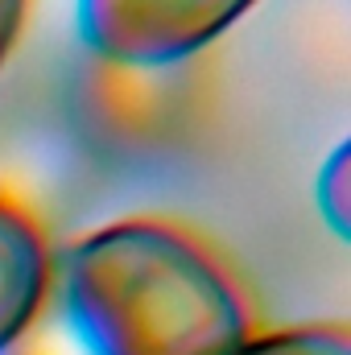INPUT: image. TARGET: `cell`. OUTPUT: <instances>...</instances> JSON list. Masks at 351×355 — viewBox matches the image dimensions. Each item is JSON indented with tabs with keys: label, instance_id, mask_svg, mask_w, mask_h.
Segmentation results:
<instances>
[{
	"label": "cell",
	"instance_id": "obj_1",
	"mask_svg": "<svg viewBox=\"0 0 351 355\" xmlns=\"http://www.w3.org/2000/svg\"><path fill=\"white\" fill-rule=\"evenodd\" d=\"M54 289L99 355H236L261 331L228 252L166 215L79 236L58 252Z\"/></svg>",
	"mask_w": 351,
	"mask_h": 355
},
{
	"label": "cell",
	"instance_id": "obj_2",
	"mask_svg": "<svg viewBox=\"0 0 351 355\" xmlns=\"http://www.w3.org/2000/svg\"><path fill=\"white\" fill-rule=\"evenodd\" d=\"M219 99V54L182 62H112L87 54L75 79V116L112 153H162L194 141Z\"/></svg>",
	"mask_w": 351,
	"mask_h": 355
},
{
	"label": "cell",
	"instance_id": "obj_3",
	"mask_svg": "<svg viewBox=\"0 0 351 355\" xmlns=\"http://www.w3.org/2000/svg\"><path fill=\"white\" fill-rule=\"evenodd\" d=\"M261 0H79V37L112 62H182L207 54Z\"/></svg>",
	"mask_w": 351,
	"mask_h": 355
},
{
	"label": "cell",
	"instance_id": "obj_4",
	"mask_svg": "<svg viewBox=\"0 0 351 355\" xmlns=\"http://www.w3.org/2000/svg\"><path fill=\"white\" fill-rule=\"evenodd\" d=\"M58 281V248L42 211L0 182V352L46 310Z\"/></svg>",
	"mask_w": 351,
	"mask_h": 355
},
{
	"label": "cell",
	"instance_id": "obj_5",
	"mask_svg": "<svg viewBox=\"0 0 351 355\" xmlns=\"http://www.w3.org/2000/svg\"><path fill=\"white\" fill-rule=\"evenodd\" d=\"M236 355H351V327L302 322L285 331H257Z\"/></svg>",
	"mask_w": 351,
	"mask_h": 355
},
{
	"label": "cell",
	"instance_id": "obj_6",
	"mask_svg": "<svg viewBox=\"0 0 351 355\" xmlns=\"http://www.w3.org/2000/svg\"><path fill=\"white\" fill-rule=\"evenodd\" d=\"M0 355H99V352L83 339V331L75 327V318L67 314V306H62V297L54 289V297L46 302V310Z\"/></svg>",
	"mask_w": 351,
	"mask_h": 355
},
{
	"label": "cell",
	"instance_id": "obj_7",
	"mask_svg": "<svg viewBox=\"0 0 351 355\" xmlns=\"http://www.w3.org/2000/svg\"><path fill=\"white\" fill-rule=\"evenodd\" d=\"M314 202H318V215L327 219V227L335 232V240H348L351 236V145L348 141H339L331 149V157L318 166Z\"/></svg>",
	"mask_w": 351,
	"mask_h": 355
},
{
	"label": "cell",
	"instance_id": "obj_8",
	"mask_svg": "<svg viewBox=\"0 0 351 355\" xmlns=\"http://www.w3.org/2000/svg\"><path fill=\"white\" fill-rule=\"evenodd\" d=\"M29 8H33V0H0V67L21 46L25 25H29Z\"/></svg>",
	"mask_w": 351,
	"mask_h": 355
}]
</instances>
